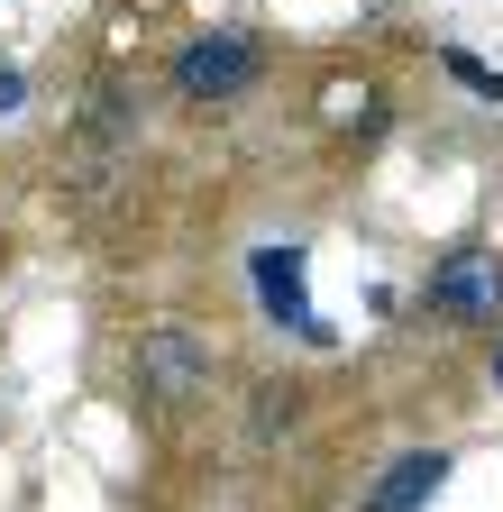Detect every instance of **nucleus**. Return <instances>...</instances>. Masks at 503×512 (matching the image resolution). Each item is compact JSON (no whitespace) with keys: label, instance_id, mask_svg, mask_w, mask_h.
I'll use <instances>...</instances> for the list:
<instances>
[{"label":"nucleus","instance_id":"f257e3e1","mask_svg":"<svg viewBox=\"0 0 503 512\" xmlns=\"http://www.w3.org/2000/svg\"><path fill=\"white\" fill-rule=\"evenodd\" d=\"M129 384H138V403L174 412V403H193L202 384H211V348H202L193 330H147V339L129 348Z\"/></svg>","mask_w":503,"mask_h":512},{"label":"nucleus","instance_id":"39448f33","mask_svg":"<svg viewBox=\"0 0 503 512\" xmlns=\"http://www.w3.org/2000/svg\"><path fill=\"white\" fill-rule=\"evenodd\" d=\"M439 485H449V448H412V458H394L385 476H375L366 512H430Z\"/></svg>","mask_w":503,"mask_h":512},{"label":"nucleus","instance_id":"f03ea898","mask_svg":"<svg viewBox=\"0 0 503 512\" xmlns=\"http://www.w3.org/2000/svg\"><path fill=\"white\" fill-rule=\"evenodd\" d=\"M257 37H238V28H211V37H193L174 55V92L183 101H238L247 83H257Z\"/></svg>","mask_w":503,"mask_h":512},{"label":"nucleus","instance_id":"20e7f679","mask_svg":"<svg viewBox=\"0 0 503 512\" xmlns=\"http://www.w3.org/2000/svg\"><path fill=\"white\" fill-rule=\"evenodd\" d=\"M257 302L275 311V320H293V330H311L321 339V320H311V266H302V247H257Z\"/></svg>","mask_w":503,"mask_h":512},{"label":"nucleus","instance_id":"0eeeda50","mask_svg":"<svg viewBox=\"0 0 503 512\" xmlns=\"http://www.w3.org/2000/svg\"><path fill=\"white\" fill-rule=\"evenodd\" d=\"M19 101H28V74H19V64H0V119H10Z\"/></svg>","mask_w":503,"mask_h":512},{"label":"nucleus","instance_id":"7ed1b4c3","mask_svg":"<svg viewBox=\"0 0 503 512\" xmlns=\"http://www.w3.org/2000/svg\"><path fill=\"white\" fill-rule=\"evenodd\" d=\"M430 302H439V320H494V311H503V256H494V247H458V256H439Z\"/></svg>","mask_w":503,"mask_h":512},{"label":"nucleus","instance_id":"423d86ee","mask_svg":"<svg viewBox=\"0 0 503 512\" xmlns=\"http://www.w3.org/2000/svg\"><path fill=\"white\" fill-rule=\"evenodd\" d=\"M439 64H449V74H458V83H467L476 101H503V74H494V64H476L467 46H439Z\"/></svg>","mask_w":503,"mask_h":512},{"label":"nucleus","instance_id":"6e6552de","mask_svg":"<svg viewBox=\"0 0 503 512\" xmlns=\"http://www.w3.org/2000/svg\"><path fill=\"white\" fill-rule=\"evenodd\" d=\"M494 384H503V357H494Z\"/></svg>","mask_w":503,"mask_h":512}]
</instances>
